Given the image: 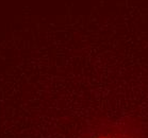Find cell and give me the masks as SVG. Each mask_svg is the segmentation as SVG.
<instances>
[{"label":"cell","instance_id":"6da1fadb","mask_svg":"<svg viewBox=\"0 0 148 138\" xmlns=\"http://www.w3.org/2000/svg\"><path fill=\"white\" fill-rule=\"evenodd\" d=\"M83 138H144V135L138 121L124 119L99 122Z\"/></svg>","mask_w":148,"mask_h":138}]
</instances>
